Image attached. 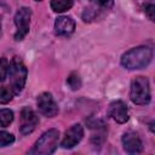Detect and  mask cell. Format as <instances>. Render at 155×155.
I'll list each match as a JSON object with an SVG mask.
<instances>
[{"label": "cell", "instance_id": "obj_12", "mask_svg": "<svg viewBox=\"0 0 155 155\" xmlns=\"http://www.w3.org/2000/svg\"><path fill=\"white\" fill-rule=\"evenodd\" d=\"M74 5V2L71 0H52L50 2V6L51 8L54 11V12H64V11H68L69 8H71Z\"/></svg>", "mask_w": 155, "mask_h": 155}, {"label": "cell", "instance_id": "obj_3", "mask_svg": "<svg viewBox=\"0 0 155 155\" xmlns=\"http://www.w3.org/2000/svg\"><path fill=\"white\" fill-rule=\"evenodd\" d=\"M59 132L56 128L46 131L27 153V155H52L58 147Z\"/></svg>", "mask_w": 155, "mask_h": 155}, {"label": "cell", "instance_id": "obj_19", "mask_svg": "<svg viewBox=\"0 0 155 155\" xmlns=\"http://www.w3.org/2000/svg\"><path fill=\"white\" fill-rule=\"evenodd\" d=\"M96 4L97 5H99V6H104V7H110V6H113V1H96Z\"/></svg>", "mask_w": 155, "mask_h": 155}, {"label": "cell", "instance_id": "obj_7", "mask_svg": "<svg viewBox=\"0 0 155 155\" xmlns=\"http://www.w3.org/2000/svg\"><path fill=\"white\" fill-rule=\"evenodd\" d=\"M36 104L39 111L47 117H53L58 114V105L50 92L40 93L36 98Z\"/></svg>", "mask_w": 155, "mask_h": 155}, {"label": "cell", "instance_id": "obj_20", "mask_svg": "<svg viewBox=\"0 0 155 155\" xmlns=\"http://www.w3.org/2000/svg\"><path fill=\"white\" fill-rule=\"evenodd\" d=\"M0 34H1V23H0Z\"/></svg>", "mask_w": 155, "mask_h": 155}, {"label": "cell", "instance_id": "obj_6", "mask_svg": "<svg viewBox=\"0 0 155 155\" xmlns=\"http://www.w3.org/2000/svg\"><path fill=\"white\" fill-rule=\"evenodd\" d=\"M39 124L38 114L29 107H24L19 114V132L22 134L31 133Z\"/></svg>", "mask_w": 155, "mask_h": 155}, {"label": "cell", "instance_id": "obj_10", "mask_svg": "<svg viewBox=\"0 0 155 155\" xmlns=\"http://www.w3.org/2000/svg\"><path fill=\"white\" fill-rule=\"evenodd\" d=\"M108 115L117 124H125L128 120V109L126 103L122 101L111 102L108 109Z\"/></svg>", "mask_w": 155, "mask_h": 155}, {"label": "cell", "instance_id": "obj_17", "mask_svg": "<svg viewBox=\"0 0 155 155\" xmlns=\"http://www.w3.org/2000/svg\"><path fill=\"white\" fill-rule=\"evenodd\" d=\"M8 73V61L5 57L0 58V81H4Z\"/></svg>", "mask_w": 155, "mask_h": 155}, {"label": "cell", "instance_id": "obj_8", "mask_svg": "<svg viewBox=\"0 0 155 155\" xmlns=\"http://www.w3.org/2000/svg\"><path fill=\"white\" fill-rule=\"evenodd\" d=\"M82 137H84V128H82V126L80 124H75L69 130L65 131L61 145L64 149H71L78 143H80Z\"/></svg>", "mask_w": 155, "mask_h": 155}, {"label": "cell", "instance_id": "obj_13", "mask_svg": "<svg viewBox=\"0 0 155 155\" xmlns=\"http://www.w3.org/2000/svg\"><path fill=\"white\" fill-rule=\"evenodd\" d=\"M13 121V111L11 109H0V127H7Z\"/></svg>", "mask_w": 155, "mask_h": 155}, {"label": "cell", "instance_id": "obj_14", "mask_svg": "<svg viewBox=\"0 0 155 155\" xmlns=\"http://www.w3.org/2000/svg\"><path fill=\"white\" fill-rule=\"evenodd\" d=\"M67 85L70 87V90L76 91L81 87V79L79 76L78 73H71L69 74V76L67 78Z\"/></svg>", "mask_w": 155, "mask_h": 155}, {"label": "cell", "instance_id": "obj_9", "mask_svg": "<svg viewBox=\"0 0 155 155\" xmlns=\"http://www.w3.org/2000/svg\"><path fill=\"white\" fill-rule=\"evenodd\" d=\"M122 145L127 154L130 155H138L143 150V143L139 136L132 131L125 132L122 136Z\"/></svg>", "mask_w": 155, "mask_h": 155}, {"label": "cell", "instance_id": "obj_16", "mask_svg": "<svg viewBox=\"0 0 155 155\" xmlns=\"http://www.w3.org/2000/svg\"><path fill=\"white\" fill-rule=\"evenodd\" d=\"M15 142V136L6 131H0V147L11 145Z\"/></svg>", "mask_w": 155, "mask_h": 155}, {"label": "cell", "instance_id": "obj_5", "mask_svg": "<svg viewBox=\"0 0 155 155\" xmlns=\"http://www.w3.org/2000/svg\"><path fill=\"white\" fill-rule=\"evenodd\" d=\"M30 18H31V10L29 7H19L15 15V24L17 27V30L15 33V40L21 41L25 38V35L29 33V25H30Z\"/></svg>", "mask_w": 155, "mask_h": 155}, {"label": "cell", "instance_id": "obj_2", "mask_svg": "<svg viewBox=\"0 0 155 155\" xmlns=\"http://www.w3.org/2000/svg\"><path fill=\"white\" fill-rule=\"evenodd\" d=\"M27 68L19 57H13L8 64V87L12 90L13 94L17 96L22 92L27 81Z\"/></svg>", "mask_w": 155, "mask_h": 155}, {"label": "cell", "instance_id": "obj_4", "mask_svg": "<svg viewBox=\"0 0 155 155\" xmlns=\"http://www.w3.org/2000/svg\"><path fill=\"white\" fill-rule=\"evenodd\" d=\"M130 98L134 104L144 105L150 102V85L144 76H136L131 82Z\"/></svg>", "mask_w": 155, "mask_h": 155}, {"label": "cell", "instance_id": "obj_18", "mask_svg": "<svg viewBox=\"0 0 155 155\" xmlns=\"http://www.w3.org/2000/svg\"><path fill=\"white\" fill-rule=\"evenodd\" d=\"M154 10H155V5L154 4H145L144 5V12L145 15L149 17L150 21H154Z\"/></svg>", "mask_w": 155, "mask_h": 155}, {"label": "cell", "instance_id": "obj_1", "mask_svg": "<svg viewBox=\"0 0 155 155\" xmlns=\"http://www.w3.org/2000/svg\"><path fill=\"white\" fill-rule=\"evenodd\" d=\"M153 58V50L149 46H137L121 56V65L128 70L145 68Z\"/></svg>", "mask_w": 155, "mask_h": 155}, {"label": "cell", "instance_id": "obj_15", "mask_svg": "<svg viewBox=\"0 0 155 155\" xmlns=\"http://www.w3.org/2000/svg\"><path fill=\"white\" fill-rule=\"evenodd\" d=\"M13 96L15 94L8 86H0V104H7Z\"/></svg>", "mask_w": 155, "mask_h": 155}, {"label": "cell", "instance_id": "obj_11", "mask_svg": "<svg viewBox=\"0 0 155 155\" xmlns=\"http://www.w3.org/2000/svg\"><path fill=\"white\" fill-rule=\"evenodd\" d=\"M75 30V21L69 16H61L54 22V33L59 36H68Z\"/></svg>", "mask_w": 155, "mask_h": 155}]
</instances>
